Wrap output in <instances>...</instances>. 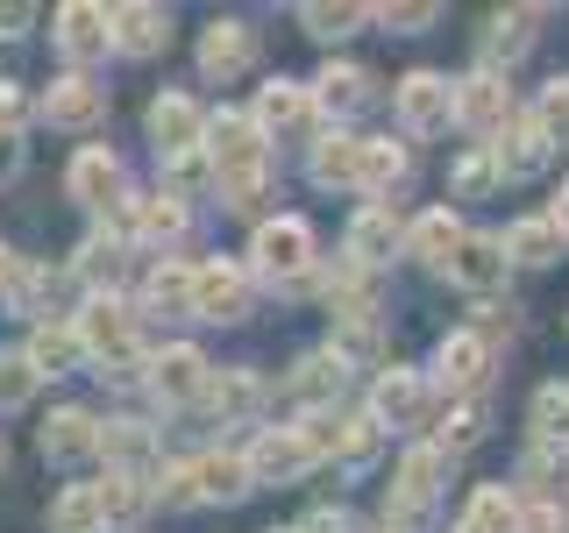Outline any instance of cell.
<instances>
[{
    "mask_svg": "<svg viewBox=\"0 0 569 533\" xmlns=\"http://www.w3.org/2000/svg\"><path fill=\"white\" fill-rule=\"evenodd\" d=\"M71 334H79V349H86V355H107V363H129V355H136V313H129V299H114V292H93Z\"/></svg>",
    "mask_w": 569,
    "mask_h": 533,
    "instance_id": "1",
    "label": "cell"
},
{
    "mask_svg": "<svg viewBox=\"0 0 569 533\" xmlns=\"http://www.w3.org/2000/svg\"><path fill=\"white\" fill-rule=\"evenodd\" d=\"M207 157H213V171H221V185H228V178H263L257 121H249V114H213L207 121Z\"/></svg>",
    "mask_w": 569,
    "mask_h": 533,
    "instance_id": "2",
    "label": "cell"
},
{
    "mask_svg": "<svg viewBox=\"0 0 569 533\" xmlns=\"http://www.w3.org/2000/svg\"><path fill=\"white\" fill-rule=\"evenodd\" d=\"M242 470H249V484H292L299 470H313V449H307L299 426H263V434L249 441Z\"/></svg>",
    "mask_w": 569,
    "mask_h": 533,
    "instance_id": "3",
    "label": "cell"
},
{
    "mask_svg": "<svg viewBox=\"0 0 569 533\" xmlns=\"http://www.w3.org/2000/svg\"><path fill=\"white\" fill-rule=\"evenodd\" d=\"M249 257H257L263 278H299L313 263V228L292 221V213H284V221H263L257 242H249Z\"/></svg>",
    "mask_w": 569,
    "mask_h": 533,
    "instance_id": "4",
    "label": "cell"
},
{
    "mask_svg": "<svg viewBox=\"0 0 569 533\" xmlns=\"http://www.w3.org/2000/svg\"><path fill=\"white\" fill-rule=\"evenodd\" d=\"M449 114H456V86L441 79V71H413V79L399 86V121H406L413 135L449 129Z\"/></svg>",
    "mask_w": 569,
    "mask_h": 533,
    "instance_id": "5",
    "label": "cell"
},
{
    "mask_svg": "<svg viewBox=\"0 0 569 533\" xmlns=\"http://www.w3.org/2000/svg\"><path fill=\"white\" fill-rule=\"evenodd\" d=\"M192 313L200 320H242L249 313V278L236 263H200V271H192Z\"/></svg>",
    "mask_w": 569,
    "mask_h": 533,
    "instance_id": "6",
    "label": "cell"
},
{
    "mask_svg": "<svg viewBox=\"0 0 569 533\" xmlns=\"http://www.w3.org/2000/svg\"><path fill=\"white\" fill-rule=\"evenodd\" d=\"M456 121H470L477 135H498V129L512 121L506 79H498V71H477V79H462V86H456Z\"/></svg>",
    "mask_w": 569,
    "mask_h": 533,
    "instance_id": "7",
    "label": "cell"
},
{
    "mask_svg": "<svg viewBox=\"0 0 569 533\" xmlns=\"http://www.w3.org/2000/svg\"><path fill=\"white\" fill-rule=\"evenodd\" d=\"M107 43H114V29H107V8H93V0H71V8H58V50H64L71 64L107 58Z\"/></svg>",
    "mask_w": 569,
    "mask_h": 533,
    "instance_id": "8",
    "label": "cell"
},
{
    "mask_svg": "<svg viewBox=\"0 0 569 533\" xmlns=\"http://www.w3.org/2000/svg\"><path fill=\"white\" fill-rule=\"evenodd\" d=\"M441 470H449V462H441V449H413L399 462V484H391V512H399V520H420L427 505H435V491H441Z\"/></svg>",
    "mask_w": 569,
    "mask_h": 533,
    "instance_id": "9",
    "label": "cell"
},
{
    "mask_svg": "<svg viewBox=\"0 0 569 533\" xmlns=\"http://www.w3.org/2000/svg\"><path fill=\"white\" fill-rule=\"evenodd\" d=\"M150 135H157L164 157H192L200 135H207V121H200V107H192L186 93H164V100H150Z\"/></svg>",
    "mask_w": 569,
    "mask_h": 533,
    "instance_id": "10",
    "label": "cell"
},
{
    "mask_svg": "<svg viewBox=\"0 0 569 533\" xmlns=\"http://www.w3.org/2000/svg\"><path fill=\"white\" fill-rule=\"evenodd\" d=\"M249 64H257V29L213 22V29L200 36V71H207V79H242Z\"/></svg>",
    "mask_w": 569,
    "mask_h": 533,
    "instance_id": "11",
    "label": "cell"
},
{
    "mask_svg": "<svg viewBox=\"0 0 569 533\" xmlns=\"http://www.w3.org/2000/svg\"><path fill=\"white\" fill-rule=\"evenodd\" d=\"M107 29H114V50H129V58H157V50L171 43V14L150 8V0L114 8V14H107Z\"/></svg>",
    "mask_w": 569,
    "mask_h": 533,
    "instance_id": "12",
    "label": "cell"
},
{
    "mask_svg": "<svg viewBox=\"0 0 569 533\" xmlns=\"http://www.w3.org/2000/svg\"><path fill=\"white\" fill-rule=\"evenodd\" d=\"M43 114L58 121V129H93V121L107 114V86H93V79H79V71H71V79H58L43 93Z\"/></svg>",
    "mask_w": 569,
    "mask_h": 533,
    "instance_id": "13",
    "label": "cell"
},
{
    "mask_svg": "<svg viewBox=\"0 0 569 533\" xmlns=\"http://www.w3.org/2000/svg\"><path fill=\"white\" fill-rule=\"evenodd\" d=\"M150 391H157L164 405L200 399V391H207V355H200V349H164V355L150 363Z\"/></svg>",
    "mask_w": 569,
    "mask_h": 533,
    "instance_id": "14",
    "label": "cell"
},
{
    "mask_svg": "<svg viewBox=\"0 0 569 533\" xmlns=\"http://www.w3.org/2000/svg\"><path fill=\"white\" fill-rule=\"evenodd\" d=\"M498 135H506V142H491V164L506 171V178H533V171H548V150H556V142L533 129V114H527V121H506Z\"/></svg>",
    "mask_w": 569,
    "mask_h": 533,
    "instance_id": "15",
    "label": "cell"
},
{
    "mask_svg": "<svg viewBox=\"0 0 569 533\" xmlns=\"http://www.w3.org/2000/svg\"><path fill=\"white\" fill-rule=\"evenodd\" d=\"M441 271H449L456 284H470V292H491V284L506 278V249H498V235H462Z\"/></svg>",
    "mask_w": 569,
    "mask_h": 533,
    "instance_id": "16",
    "label": "cell"
},
{
    "mask_svg": "<svg viewBox=\"0 0 569 533\" xmlns=\"http://www.w3.org/2000/svg\"><path fill=\"white\" fill-rule=\"evenodd\" d=\"M420 413H427V384L413 370H385L378 391H370V420L378 426H413Z\"/></svg>",
    "mask_w": 569,
    "mask_h": 533,
    "instance_id": "17",
    "label": "cell"
},
{
    "mask_svg": "<svg viewBox=\"0 0 569 533\" xmlns=\"http://www.w3.org/2000/svg\"><path fill=\"white\" fill-rule=\"evenodd\" d=\"M391 249H399V221H391V207H363L349 221V263H356V271H378Z\"/></svg>",
    "mask_w": 569,
    "mask_h": 533,
    "instance_id": "18",
    "label": "cell"
},
{
    "mask_svg": "<svg viewBox=\"0 0 569 533\" xmlns=\"http://www.w3.org/2000/svg\"><path fill=\"white\" fill-rule=\"evenodd\" d=\"M64 185H71V200H79V207H107V200H121V164L107 150H79Z\"/></svg>",
    "mask_w": 569,
    "mask_h": 533,
    "instance_id": "19",
    "label": "cell"
},
{
    "mask_svg": "<svg viewBox=\"0 0 569 533\" xmlns=\"http://www.w3.org/2000/svg\"><path fill=\"white\" fill-rule=\"evenodd\" d=\"M485 370H491V349H485V334H449L435 355V378L449 384V391H470V384H485Z\"/></svg>",
    "mask_w": 569,
    "mask_h": 533,
    "instance_id": "20",
    "label": "cell"
},
{
    "mask_svg": "<svg viewBox=\"0 0 569 533\" xmlns=\"http://www.w3.org/2000/svg\"><path fill=\"white\" fill-rule=\"evenodd\" d=\"M307 114H313V100L307 93H299V86H263V93H257V114H249V121H257V135H299V129H307Z\"/></svg>",
    "mask_w": 569,
    "mask_h": 533,
    "instance_id": "21",
    "label": "cell"
},
{
    "mask_svg": "<svg viewBox=\"0 0 569 533\" xmlns=\"http://www.w3.org/2000/svg\"><path fill=\"white\" fill-rule=\"evenodd\" d=\"M93 449H100V426H93V413H79V405L50 413V426H43V455L79 462V455H93Z\"/></svg>",
    "mask_w": 569,
    "mask_h": 533,
    "instance_id": "22",
    "label": "cell"
},
{
    "mask_svg": "<svg viewBox=\"0 0 569 533\" xmlns=\"http://www.w3.org/2000/svg\"><path fill=\"white\" fill-rule=\"evenodd\" d=\"M313 100L328 107V114H356V107L370 100V71H363V64H328V71L313 79Z\"/></svg>",
    "mask_w": 569,
    "mask_h": 533,
    "instance_id": "23",
    "label": "cell"
},
{
    "mask_svg": "<svg viewBox=\"0 0 569 533\" xmlns=\"http://www.w3.org/2000/svg\"><path fill=\"white\" fill-rule=\"evenodd\" d=\"M498 249H506V263L512 257H520V263H556L562 235H556V221H512L506 235H498Z\"/></svg>",
    "mask_w": 569,
    "mask_h": 533,
    "instance_id": "24",
    "label": "cell"
},
{
    "mask_svg": "<svg viewBox=\"0 0 569 533\" xmlns=\"http://www.w3.org/2000/svg\"><path fill=\"white\" fill-rule=\"evenodd\" d=\"M462 533H520V505H512V491L506 484H477Z\"/></svg>",
    "mask_w": 569,
    "mask_h": 533,
    "instance_id": "25",
    "label": "cell"
},
{
    "mask_svg": "<svg viewBox=\"0 0 569 533\" xmlns=\"http://www.w3.org/2000/svg\"><path fill=\"white\" fill-rule=\"evenodd\" d=\"M257 399H263V384L249 378V370H213V378H207V405H213L221 420L257 413Z\"/></svg>",
    "mask_w": 569,
    "mask_h": 533,
    "instance_id": "26",
    "label": "cell"
},
{
    "mask_svg": "<svg viewBox=\"0 0 569 533\" xmlns=\"http://www.w3.org/2000/svg\"><path fill=\"white\" fill-rule=\"evenodd\" d=\"M192 491H200V497H221V505H236V497L249 491L242 455H207V462H192Z\"/></svg>",
    "mask_w": 569,
    "mask_h": 533,
    "instance_id": "27",
    "label": "cell"
},
{
    "mask_svg": "<svg viewBox=\"0 0 569 533\" xmlns=\"http://www.w3.org/2000/svg\"><path fill=\"white\" fill-rule=\"evenodd\" d=\"M533 22H541V14H533V8H512V14H491V22H485V58L498 64V58H520V50L533 43Z\"/></svg>",
    "mask_w": 569,
    "mask_h": 533,
    "instance_id": "28",
    "label": "cell"
},
{
    "mask_svg": "<svg viewBox=\"0 0 569 533\" xmlns=\"http://www.w3.org/2000/svg\"><path fill=\"white\" fill-rule=\"evenodd\" d=\"M100 491L93 484H71L58 491V505H50V533H100Z\"/></svg>",
    "mask_w": 569,
    "mask_h": 533,
    "instance_id": "29",
    "label": "cell"
},
{
    "mask_svg": "<svg viewBox=\"0 0 569 533\" xmlns=\"http://www.w3.org/2000/svg\"><path fill=\"white\" fill-rule=\"evenodd\" d=\"M79 355H86V349H79V334H71V328H36V342H29V370H36V378H64Z\"/></svg>",
    "mask_w": 569,
    "mask_h": 533,
    "instance_id": "30",
    "label": "cell"
},
{
    "mask_svg": "<svg viewBox=\"0 0 569 533\" xmlns=\"http://www.w3.org/2000/svg\"><path fill=\"white\" fill-rule=\"evenodd\" d=\"M100 491V520L107 526H129V520H142V505H150V491H142V476H129V470H114L107 484H93Z\"/></svg>",
    "mask_w": 569,
    "mask_h": 533,
    "instance_id": "31",
    "label": "cell"
},
{
    "mask_svg": "<svg viewBox=\"0 0 569 533\" xmlns=\"http://www.w3.org/2000/svg\"><path fill=\"white\" fill-rule=\"evenodd\" d=\"M406 178V150L399 142H363V157H356V185L363 192H391Z\"/></svg>",
    "mask_w": 569,
    "mask_h": 533,
    "instance_id": "32",
    "label": "cell"
},
{
    "mask_svg": "<svg viewBox=\"0 0 569 533\" xmlns=\"http://www.w3.org/2000/svg\"><path fill=\"white\" fill-rule=\"evenodd\" d=\"M462 242V221L449 207H435V213H420L413 221V257H427V263H449V249Z\"/></svg>",
    "mask_w": 569,
    "mask_h": 533,
    "instance_id": "33",
    "label": "cell"
},
{
    "mask_svg": "<svg viewBox=\"0 0 569 533\" xmlns=\"http://www.w3.org/2000/svg\"><path fill=\"white\" fill-rule=\"evenodd\" d=\"M356 157H363L356 135H328L313 150V185H356Z\"/></svg>",
    "mask_w": 569,
    "mask_h": 533,
    "instance_id": "34",
    "label": "cell"
},
{
    "mask_svg": "<svg viewBox=\"0 0 569 533\" xmlns=\"http://www.w3.org/2000/svg\"><path fill=\"white\" fill-rule=\"evenodd\" d=\"M136 235L142 242H171L178 228H186V207H178V192H157V200H136Z\"/></svg>",
    "mask_w": 569,
    "mask_h": 533,
    "instance_id": "35",
    "label": "cell"
},
{
    "mask_svg": "<svg viewBox=\"0 0 569 533\" xmlns=\"http://www.w3.org/2000/svg\"><path fill=\"white\" fill-rule=\"evenodd\" d=\"M342 370L349 363H335V355H307V363H299V378H292V399H307V405L335 399V391H342Z\"/></svg>",
    "mask_w": 569,
    "mask_h": 533,
    "instance_id": "36",
    "label": "cell"
},
{
    "mask_svg": "<svg viewBox=\"0 0 569 533\" xmlns=\"http://www.w3.org/2000/svg\"><path fill=\"white\" fill-rule=\"evenodd\" d=\"M299 22H307V36H320V43H342L349 29H363V8H328V0H313V8H299Z\"/></svg>",
    "mask_w": 569,
    "mask_h": 533,
    "instance_id": "37",
    "label": "cell"
},
{
    "mask_svg": "<svg viewBox=\"0 0 569 533\" xmlns=\"http://www.w3.org/2000/svg\"><path fill=\"white\" fill-rule=\"evenodd\" d=\"M533 129H541L548 142H569V79H548L541 107H533Z\"/></svg>",
    "mask_w": 569,
    "mask_h": 533,
    "instance_id": "38",
    "label": "cell"
},
{
    "mask_svg": "<svg viewBox=\"0 0 569 533\" xmlns=\"http://www.w3.org/2000/svg\"><path fill=\"white\" fill-rule=\"evenodd\" d=\"M533 426H541V441H569V391L562 384H548L533 399Z\"/></svg>",
    "mask_w": 569,
    "mask_h": 533,
    "instance_id": "39",
    "label": "cell"
},
{
    "mask_svg": "<svg viewBox=\"0 0 569 533\" xmlns=\"http://www.w3.org/2000/svg\"><path fill=\"white\" fill-rule=\"evenodd\" d=\"M370 449H378V420H342V426H335V455H342V462H363Z\"/></svg>",
    "mask_w": 569,
    "mask_h": 533,
    "instance_id": "40",
    "label": "cell"
},
{
    "mask_svg": "<svg viewBox=\"0 0 569 533\" xmlns=\"http://www.w3.org/2000/svg\"><path fill=\"white\" fill-rule=\"evenodd\" d=\"M100 449L114 455V462H142V455H150V434H142L136 420H114V426L100 434Z\"/></svg>",
    "mask_w": 569,
    "mask_h": 533,
    "instance_id": "41",
    "label": "cell"
},
{
    "mask_svg": "<svg viewBox=\"0 0 569 533\" xmlns=\"http://www.w3.org/2000/svg\"><path fill=\"white\" fill-rule=\"evenodd\" d=\"M150 306H178V313H192V271H157L150 278Z\"/></svg>",
    "mask_w": 569,
    "mask_h": 533,
    "instance_id": "42",
    "label": "cell"
},
{
    "mask_svg": "<svg viewBox=\"0 0 569 533\" xmlns=\"http://www.w3.org/2000/svg\"><path fill=\"white\" fill-rule=\"evenodd\" d=\"M29 391H36L29 355H0V405H29Z\"/></svg>",
    "mask_w": 569,
    "mask_h": 533,
    "instance_id": "43",
    "label": "cell"
},
{
    "mask_svg": "<svg viewBox=\"0 0 569 533\" xmlns=\"http://www.w3.org/2000/svg\"><path fill=\"white\" fill-rule=\"evenodd\" d=\"M491 178H498L491 150H477V157H462V164H456V192H462V200H477V192H485Z\"/></svg>",
    "mask_w": 569,
    "mask_h": 533,
    "instance_id": "44",
    "label": "cell"
},
{
    "mask_svg": "<svg viewBox=\"0 0 569 533\" xmlns=\"http://www.w3.org/2000/svg\"><path fill=\"white\" fill-rule=\"evenodd\" d=\"M79 271H86V278H107V284H114V278H121V249L93 235V242L79 249Z\"/></svg>",
    "mask_w": 569,
    "mask_h": 533,
    "instance_id": "45",
    "label": "cell"
},
{
    "mask_svg": "<svg viewBox=\"0 0 569 533\" xmlns=\"http://www.w3.org/2000/svg\"><path fill=\"white\" fill-rule=\"evenodd\" d=\"M470 441H485V405H462L449 420V449H470Z\"/></svg>",
    "mask_w": 569,
    "mask_h": 533,
    "instance_id": "46",
    "label": "cell"
},
{
    "mask_svg": "<svg viewBox=\"0 0 569 533\" xmlns=\"http://www.w3.org/2000/svg\"><path fill=\"white\" fill-rule=\"evenodd\" d=\"M157 497H164V505H200V491H192V462H178L164 484H157Z\"/></svg>",
    "mask_w": 569,
    "mask_h": 533,
    "instance_id": "47",
    "label": "cell"
},
{
    "mask_svg": "<svg viewBox=\"0 0 569 533\" xmlns=\"http://www.w3.org/2000/svg\"><path fill=\"white\" fill-rule=\"evenodd\" d=\"M378 22L385 29H427V22H435V8H427V0H406V8H378Z\"/></svg>",
    "mask_w": 569,
    "mask_h": 533,
    "instance_id": "48",
    "label": "cell"
},
{
    "mask_svg": "<svg viewBox=\"0 0 569 533\" xmlns=\"http://www.w3.org/2000/svg\"><path fill=\"white\" fill-rule=\"evenodd\" d=\"M520 533H569V512L562 505H533V512H520Z\"/></svg>",
    "mask_w": 569,
    "mask_h": 533,
    "instance_id": "49",
    "label": "cell"
},
{
    "mask_svg": "<svg viewBox=\"0 0 569 533\" xmlns=\"http://www.w3.org/2000/svg\"><path fill=\"white\" fill-rule=\"evenodd\" d=\"M14 171H22V135L0 129V178H14Z\"/></svg>",
    "mask_w": 569,
    "mask_h": 533,
    "instance_id": "50",
    "label": "cell"
},
{
    "mask_svg": "<svg viewBox=\"0 0 569 533\" xmlns=\"http://www.w3.org/2000/svg\"><path fill=\"white\" fill-rule=\"evenodd\" d=\"M22 22H29V8H0V36H22Z\"/></svg>",
    "mask_w": 569,
    "mask_h": 533,
    "instance_id": "51",
    "label": "cell"
},
{
    "mask_svg": "<svg viewBox=\"0 0 569 533\" xmlns=\"http://www.w3.org/2000/svg\"><path fill=\"white\" fill-rule=\"evenodd\" d=\"M8 278H22V263H14V249L0 242V284H8Z\"/></svg>",
    "mask_w": 569,
    "mask_h": 533,
    "instance_id": "52",
    "label": "cell"
},
{
    "mask_svg": "<svg viewBox=\"0 0 569 533\" xmlns=\"http://www.w3.org/2000/svg\"><path fill=\"white\" fill-rule=\"evenodd\" d=\"M548 221H556V235H569V185H562V200H556V213H548Z\"/></svg>",
    "mask_w": 569,
    "mask_h": 533,
    "instance_id": "53",
    "label": "cell"
},
{
    "mask_svg": "<svg viewBox=\"0 0 569 533\" xmlns=\"http://www.w3.org/2000/svg\"><path fill=\"white\" fill-rule=\"evenodd\" d=\"M0 462H8V449H0Z\"/></svg>",
    "mask_w": 569,
    "mask_h": 533,
    "instance_id": "54",
    "label": "cell"
},
{
    "mask_svg": "<svg viewBox=\"0 0 569 533\" xmlns=\"http://www.w3.org/2000/svg\"><path fill=\"white\" fill-rule=\"evenodd\" d=\"M456 533H462V526H456Z\"/></svg>",
    "mask_w": 569,
    "mask_h": 533,
    "instance_id": "55",
    "label": "cell"
}]
</instances>
